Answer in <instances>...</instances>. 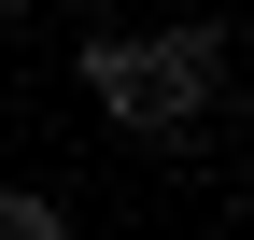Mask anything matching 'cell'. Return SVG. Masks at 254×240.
I'll use <instances>...</instances> for the list:
<instances>
[{
    "instance_id": "7a4b0ae2",
    "label": "cell",
    "mask_w": 254,
    "mask_h": 240,
    "mask_svg": "<svg viewBox=\"0 0 254 240\" xmlns=\"http://www.w3.org/2000/svg\"><path fill=\"white\" fill-rule=\"evenodd\" d=\"M0 240H71V212H57V198H28V184H0Z\"/></svg>"
},
{
    "instance_id": "6da1fadb",
    "label": "cell",
    "mask_w": 254,
    "mask_h": 240,
    "mask_svg": "<svg viewBox=\"0 0 254 240\" xmlns=\"http://www.w3.org/2000/svg\"><path fill=\"white\" fill-rule=\"evenodd\" d=\"M85 99L113 113V127H198L212 99H226V43L212 28H99L85 43Z\"/></svg>"
}]
</instances>
